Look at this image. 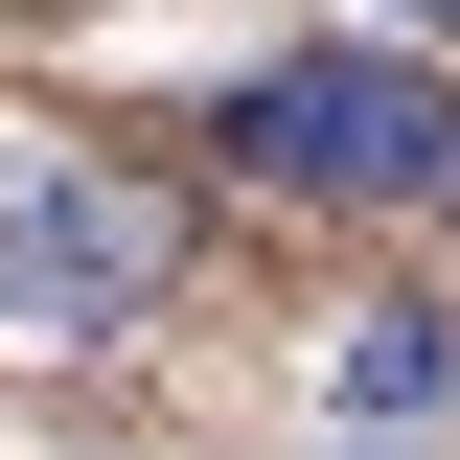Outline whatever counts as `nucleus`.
I'll list each match as a JSON object with an SVG mask.
<instances>
[{"mask_svg": "<svg viewBox=\"0 0 460 460\" xmlns=\"http://www.w3.org/2000/svg\"><path fill=\"white\" fill-rule=\"evenodd\" d=\"M438 392H460V323L438 299H414V323H345V414H368V438H414Z\"/></svg>", "mask_w": 460, "mask_h": 460, "instance_id": "7ed1b4c3", "label": "nucleus"}, {"mask_svg": "<svg viewBox=\"0 0 460 460\" xmlns=\"http://www.w3.org/2000/svg\"><path fill=\"white\" fill-rule=\"evenodd\" d=\"M414 23H438V47H460V0H414Z\"/></svg>", "mask_w": 460, "mask_h": 460, "instance_id": "20e7f679", "label": "nucleus"}, {"mask_svg": "<svg viewBox=\"0 0 460 460\" xmlns=\"http://www.w3.org/2000/svg\"><path fill=\"white\" fill-rule=\"evenodd\" d=\"M184 277V208L162 184H115V162H0V323H138V299Z\"/></svg>", "mask_w": 460, "mask_h": 460, "instance_id": "f03ea898", "label": "nucleus"}, {"mask_svg": "<svg viewBox=\"0 0 460 460\" xmlns=\"http://www.w3.org/2000/svg\"><path fill=\"white\" fill-rule=\"evenodd\" d=\"M230 162L299 208H460V69L438 47H277V69H230Z\"/></svg>", "mask_w": 460, "mask_h": 460, "instance_id": "f257e3e1", "label": "nucleus"}]
</instances>
